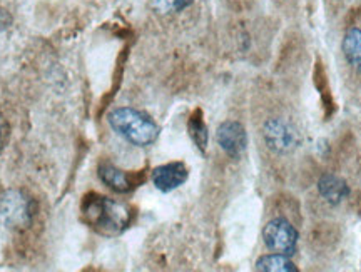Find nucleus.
<instances>
[{"label": "nucleus", "instance_id": "nucleus-11", "mask_svg": "<svg viewBox=\"0 0 361 272\" xmlns=\"http://www.w3.org/2000/svg\"><path fill=\"white\" fill-rule=\"evenodd\" d=\"M256 271L261 272H295L298 267L290 261V257L284 254H268V256L259 257L256 262Z\"/></svg>", "mask_w": 361, "mask_h": 272}, {"label": "nucleus", "instance_id": "nucleus-8", "mask_svg": "<svg viewBox=\"0 0 361 272\" xmlns=\"http://www.w3.org/2000/svg\"><path fill=\"white\" fill-rule=\"evenodd\" d=\"M99 178L107 187H111L116 192H130L134 187H137L139 184L142 183L141 174H129V172H124L117 169L116 166L109 164V162H102L99 166Z\"/></svg>", "mask_w": 361, "mask_h": 272}, {"label": "nucleus", "instance_id": "nucleus-12", "mask_svg": "<svg viewBox=\"0 0 361 272\" xmlns=\"http://www.w3.org/2000/svg\"><path fill=\"white\" fill-rule=\"evenodd\" d=\"M188 130H189V135H191L192 142L200 147V151L204 152L207 147V140H209V134H207V127L204 124V120H202V112L200 109L194 111L192 116L189 117Z\"/></svg>", "mask_w": 361, "mask_h": 272}, {"label": "nucleus", "instance_id": "nucleus-2", "mask_svg": "<svg viewBox=\"0 0 361 272\" xmlns=\"http://www.w3.org/2000/svg\"><path fill=\"white\" fill-rule=\"evenodd\" d=\"M107 120L114 132L137 147H147L154 144L161 132L159 125L151 117L133 107L114 109Z\"/></svg>", "mask_w": 361, "mask_h": 272}, {"label": "nucleus", "instance_id": "nucleus-3", "mask_svg": "<svg viewBox=\"0 0 361 272\" xmlns=\"http://www.w3.org/2000/svg\"><path fill=\"white\" fill-rule=\"evenodd\" d=\"M35 204L20 190H7L0 197V219L11 229H25L32 224Z\"/></svg>", "mask_w": 361, "mask_h": 272}, {"label": "nucleus", "instance_id": "nucleus-5", "mask_svg": "<svg viewBox=\"0 0 361 272\" xmlns=\"http://www.w3.org/2000/svg\"><path fill=\"white\" fill-rule=\"evenodd\" d=\"M263 135L266 144L273 152L288 154L300 146V134L290 122L284 119H269L264 124Z\"/></svg>", "mask_w": 361, "mask_h": 272}, {"label": "nucleus", "instance_id": "nucleus-10", "mask_svg": "<svg viewBox=\"0 0 361 272\" xmlns=\"http://www.w3.org/2000/svg\"><path fill=\"white\" fill-rule=\"evenodd\" d=\"M343 54H345L346 61L353 69L361 72V30L350 29L345 34V39H343Z\"/></svg>", "mask_w": 361, "mask_h": 272}, {"label": "nucleus", "instance_id": "nucleus-7", "mask_svg": "<svg viewBox=\"0 0 361 272\" xmlns=\"http://www.w3.org/2000/svg\"><path fill=\"white\" fill-rule=\"evenodd\" d=\"M189 171L184 162H169L152 171V184L161 192H171L186 183Z\"/></svg>", "mask_w": 361, "mask_h": 272}, {"label": "nucleus", "instance_id": "nucleus-14", "mask_svg": "<svg viewBox=\"0 0 361 272\" xmlns=\"http://www.w3.org/2000/svg\"><path fill=\"white\" fill-rule=\"evenodd\" d=\"M6 132H7V127H6V122L2 120V117H0V146L4 144V139H6Z\"/></svg>", "mask_w": 361, "mask_h": 272}, {"label": "nucleus", "instance_id": "nucleus-1", "mask_svg": "<svg viewBox=\"0 0 361 272\" xmlns=\"http://www.w3.org/2000/svg\"><path fill=\"white\" fill-rule=\"evenodd\" d=\"M82 216L89 225L107 235L121 234L130 222V209L126 204L97 194L84 199Z\"/></svg>", "mask_w": 361, "mask_h": 272}, {"label": "nucleus", "instance_id": "nucleus-13", "mask_svg": "<svg viewBox=\"0 0 361 272\" xmlns=\"http://www.w3.org/2000/svg\"><path fill=\"white\" fill-rule=\"evenodd\" d=\"M194 0H151L152 8L159 13V16H173V13L183 12L188 8Z\"/></svg>", "mask_w": 361, "mask_h": 272}, {"label": "nucleus", "instance_id": "nucleus-4", "mask_svg": "<svg viewBox=\"0 0 361 272\" xmlns=\"http://www.w3.org/2000/svg\"><path fill=\"white\" fill-rule=\"evenodd\" d=\"M263 239L269 251L291 256L296 251L298 230L283 217L269 221L263 229Z\"/></svg>", "mask_w": 361, "mask_h": 272}, {"label": "nucleus", "instance_id": "nucleus-9", "mask_svg": "<svg viewBox=\"0 0 361 272\" xmlns=\"http://www.w3.org/2000/svg\"><path fill=\"white\" fill-rule=\"evenodd\" d=\"M318 190L324 201L333 204V206H336L343 199L350 196V185L346 184L345 179L335 174H324L318 183Z\"/></svg>", "mask_w": 361, "mask_h": 272}, {"label": "nucleus", "instance_id": "nucleus-6", "mask_svg": "<svg viewBox=\"0 0 361 272\" xmlns=\"http://www.w3.org/2000/svg\"><path fill=\"white\" fill-rule=\"evenodd\" d=\"M216 140L219 147L228 154L229 157L239 159L247 146V134L246 129L236 120H226L218 127Z\"/></svg>", "mask_w": 361, "mask_h": 272}]
</instances>
